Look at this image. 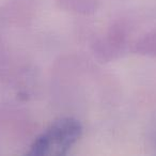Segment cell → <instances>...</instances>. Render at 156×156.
Returning a JSON list of instances; mask_svg holds the SVG:
<instances>
[{
  "mask_svg": "<svg viewBox=\"0 0 156 156\" xmlns=\"http://www.w3.org/2000/svg\"><path fill=\"white\" fill-rule=\"evenodd\" d=\"M83 127L74 118H60L32 142L27 154L33 156L65 155L80 138Z\"/></svg>",
  "mask_w": 156,
  "mask_h": 156,
  "instance_id": "cell-1",
  "label": "cell"
}]
</instances>
